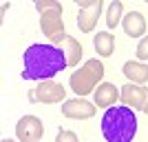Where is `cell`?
<instances>
[{
  "label": "cell",
  "instance_id": "obj_19",
  "mask_svg": "<svg viewBox=\"0 0 148 142\" xmlns=\"http://www.w3.org/2000/svg\"><path fill=\"white\" fill-rule=\"evenodd\" d=\"M97 0H75V5L80 7V9H84V7H91V5H95Z\"/></svg>",
  "mask_w": 148,
  "mask_h": 142
},
{
  "label": "cell",
  "instance_id": "obj_4",
  "mask_svg": "<svg viewBox=\"0 0 148 142\" xmlns=\"http://www.w3.org/2000/svg\"><path fill=\"white\" fill-rule=\"evenodd\" d=\"M29 102H40V105H62L66 102V89L62 82L56 80H42L27 93Z\"/></svg>",
  "mask_w": 148,
  "mask_h": 142
},
{
  "label": "cell",
  "instance_id": "obj_3",
  "mask_svg": "<svg viewBox=\"0 0 148 142\" xmlns=\"http://www.w3.org/2000/svg\"><path fill=\"white\" fill-rule=\"evenodd\" d=\"M104 64H102V60H97V58H91V60H86L82 67H77L71 73V78H69V87H71V91L77 93V98H86V96H91L95 89H97V85L102 80H104Z\"/></svg>",
  "mask_w": 148,
  "mask_h": 142
},
{
  "label": "cell",
  "instance_id": "obj_7",
  "mask_svg": "<svg viewBox=\"0 0 148 142\" xmlns=\"http://www.w3.org/2000/svg\"><path fill=\"white\" fill-rule=\"evenodd\" d=\"M60 111L69 120H88L97 113V107H95V102H88L86 98H71L62 102Z\"/></svg>",
  "mask_w": 148,
  "mask_h": 142
},
{
  "label": "cell",
  "instance_id": "obj_1",
  "mask_svg": "<svg viewBox=\"0 0 148 142\" xmlns=\"http://www.w3.org/2000/svg\"><path fill=\"white\" fill-rule=\"evenodd\" d=\"M25 71L22 78L25 80H53L62 69L69 67L66 62V53L62 51V47L58 44H42L36 42L25 49Z\"/></svg>",
  "mask_w": 148,
  "mask_h": 142
},
{
  "label": "cell",
  "instance_id": "obj_2",
  "mask_svg": "<svg viewBox=\"0 0 148 142\" xmlns=\"http://www.w3.org/2000/svg\"><path fill=\"white\" fill-rule=\"evenodd\" d=\"M102 136L106 142H133L137 136V116L130 107H108L102 116Z\"/></svg>",
  "mask_w": 148,
  "mask_h": 142
},
{
  "label": "cell",
  "instance_id": "obj_16",
  "mask_svg": "<svg viewBox=\"0 0 148 142\" xmlns=\"http://www.w3.org/2000/svg\"><path fill=\"white\" fill-rule=\"evenodd\" d=\"M36 9H38V13L51 11V9H60V11H64L60 0H36Z\"/></svg>",
  "mask_w": 148,
  "mask_h": 142
},
{
  "label": "cell",
  "instance_id": "obj_5",
  "mask_svg": "<svg viewBox=\"0 0 148 142\" xmlns=\"http://www.w3.org/2000/svg\"><path fill=\"white\" fill-rule=\"evenodd\" d=\"M60 9H51V11L40 13V29L47 38H49L53 44H62V40L66 38V31H64V20H62Z\"/></svg>",
  "mask_w": 148,
  "mask_h": 142
},
{
  "label": "cell",
  "instance_id": "obj_13",
  "mask_svg": "<svg viewBox=\"0 0 148 142\" xmlns=\"http://www.w3.org/2000/svg\"><path fill=\"white\" fill-rule=\"evenodd\" d=\"M58 47H62V51L66 53V62L71 69H77L80 67V60H82V53H84V49H82L80 40H75V38L66 36L64 40H62V44H58Z\"/></svg>",
  "mask_w": 148,
  "mask_h": 142
},
{
  "label": "cell",
  "instance_id": "obj_22",
  "mask_svg": "<svg viewBox=\"0 0 148 142\" xmlns=\"http://www.w3.org/2000/svg\"><path fill=\"white\" fill-rule=\"evenodd\" d=\"M144 113H148V98H146V105H144Z\"/></svg>",
  "mask_w": 148,
  "mask_h": 142
},
{
  "label": "cell",
  "instance_id": "obj_11",
  "mask_svg": "<svg viewBox=\"0 0 148 142\" xmlns=\"http://www.w3.org/2000/svg\"><path fill=\"white\" fill-rule=\"evenodd\" d=\"M122 29L130 38H144L146 36V18H144V13L128 11L122 18Z\"/></svg>",
  "mask_w": 148,
  "mask_h": 142
},
{
  "label": "cell",
  "instance_id": "obj_8",
  "mask_svg": "<svg viewBox=\"0 0 148 142\" xmlns=\"http://www.w3.org/2000/svg\"><path fill=\"white\" fill-rule=\"evenodd\" d=\"M148 98V87L146 85H135V82H126L124 87H119V100L122 105L135 109V111H144Z\"/></svg>",
  "mask_w": 148,
  "mask_h": 142
},
{
  "label": "cell",
  "instance_id": "obj_15",
  "mask_svg": "<svg viewBox=\"0 0 148 142\" xmlns=\"http://www.w3.org/2000/svg\"><path fill=\"white\" fill-rule=\"evenodd\" d=\"M122 18H124V5L122 0H113L108 9H106V27L108 29H115L117 25H122Z\"/></svg>",
  "mask_w": 148,
  "mask_h": 142
},
{
  "label": "cell",
  "instance_id": "obj_14",
  "mask_svg": "<svg viewBox=\"0 0 148 142\" xmlns=\"http://www.w3.org/2000/svg\"><path fill=\"white\" fill-rule=\"evenodd\" d=\"M93 47L97 51V56L111 58L115 53V36H113L111 31H97L93 36Z\"/></svg>",
  "mask_w": 148,
  "mask_h": 142
},
{
  "label": "cell",
  "instance_id": "obj_21",
  "mask_svg": "<svg viewBox=\"0 0 148 142\" xmlns=\"http://www.w3.org/2000/svg\"><path fill=\"white\" fill-rule=\"evenodd\" d=\"M0 142H16V140H11V138H2Z\"/></svg>",
  "mask_w": 148,
  "mask_h": 142
},
{
  "label": "cell",
  "instance_id": "obj_12",
  "mask_svg": "<svg viewBox=\"0 0 148 142\" xmlns=\"http://www.w3.org/2000/svg\"><path fill=\"white\" fill-rule=\"evenodd\" d=\"M122 73L128 78V82L146 85V82H148V64L142 62V60H128V62H124Z\"/></svg>",
  "mask_w": 148,
  "mask_h": 142
},
{
  "label": "cell",
  "instance_id": "obj_10",
  "mask_svg": "<svg viewBox=\"0 0 148 142\" xmlns=\"http://www.w3.org/2000/svg\"><path fill=\"white\" fill-rule=\"evenodd\" d=\"M102 9H104V2H102V0H97V2L91 5V7L80 9V13H77V27H80L82 33H91V31L95 29L99 16H102Z\"/></svg>",
  "mask_w": 148,
  "mask_h": 142
},
{
  "label": "cell",
  "instance_id": "obj_20",
  "mask_svg": "<svg viewBox=\"0 0 148 142\" xmlns=\"http://www.w3.org/2000/svg\"><path fill=\"white\" fill-rule=\"evenodd\" d=\"M9 7H11V5H9V2H5V5H2V18H5V13L9 11Z\"/></svg>",
  "mask_w": 148,
  "mask_h": 142
},
{
  "label": "cell",
  "instance_id": "obj_6",
  "mask_svg": "<svg viewBox=\"0 0 148 142\" xmlns=\"http://www.w3.org/2000/svg\"><path fill=\"white\" fill-rule=\"evenodd\" d=\"M44 136V124L38 116H22L16 124V138L18 142H40Z\"/></svg>",
  "mask_w": 148,
  "mask_h": 142
},
{
  "label": "cell",
  "instance_id": "obj_9",
  "mask_svg": "<svg viewBox=\"0 0 148 142\" xmlns=\"http://www.w3.org/2000/svg\"><path fill=\"white\" fill-rule=\"evenodd\" d=\"M117 100H119V87H115L113 82H99L97 89L93 91V102H95L97 109L115 107Z\"/></svg>",
  "mask_w": 148,
  "mask_h": 142
},
{
  "label": "cell",
  "instance_id": "obj_17",
  "mask_svg": "<svg viewBox=\"0 0 148 142\" xmlns=\"http://www.w3.org/2000/svg\"><path fill=\"white\" fill-rule=\"evenodd\" d=\"M137 60H142V62H146L148 60V36H144V38H139V42H137Z\"/></svg>",
  "mask_w": 148,
  "mask_h": 142
},
{
  "label": "cell",
  "instance_id": "obj_18",
  "mask_svg": "<svg viewBox=\"0 0 148 142\" xmlns=\"http://www.w3.org/2000/svg\"><path fill=\"white\" fill-rule=\"evenodd\" d=\"M56 142H80V138H77V133H75V131L62 129V131H58Z\"/></svg>",
  "mask_w": 148,
  "mask_h": 142
},
{
  "label": "cell",
  "instance_id": "obj_23",
  "mask_svg": "<svg viewBox=\"0 0 148 142\" xmlns=\"http://www.w3.org/2000/svg\"><path fill=\"white\" fill-rule=\"evenodd\" d=\"M142 2H148V0H142Z\"/></svg>",
  "mask_w": 148,
  "mask_h": 142
}]
</instances>
